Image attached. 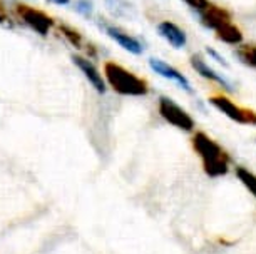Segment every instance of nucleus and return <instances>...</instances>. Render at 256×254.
<instances>
[{
    "label": "nucleus",
    "instance_id": "obj_1",
    "mask_svg": "<svg viewBox=\"0 0 256 254\" xmlns=\"http://www.w3.org/2000/svg\"><path fill=\"white\" fill-rule=\"evenodd\" d=\"M192 149L202 162V169L210 177L226 176L230 171V156L223 147L204 132H196L191 139Z\"/></svg>",
    "mask_w": 256,
    "mask_h": 254
},
{
    "label": "nucleus",
    "instance_id": "obj_2",
    "mask_svg": "<svg viewBox=\"0 0 256 254\" xmlns=\"http://www.w3.org/2000/svg\"><path fill=\"white\" fill-rule=\"evenodd\" d=\"M104 77L109 87L120 95L129 97H142L149 94V84L134 72L126 67L116 64V62H106L104 64Z\"/></svg>",
    "mask_w": 256,
    "mask_h": 254
},
{
    "label": "nucleus",
    "instance_id": "obj_3",
    "mask_svg": "<svg viewBox=\"0 0 256 254\" xmlns=\"http://www.w3.org/2000/svg\"><path fill=\"white\" fill-rule=\"evenodd\" d=\"M158 111H159V116L168 124H171L172 127L180 129V131H184V132L194 131V127H196L194 119H192L191 114L188 112L186 109H182L174 99L161 95L158 100Z\"/></svg>",
    "mask_w": 256,
    "mask_h": 254
},
{
    "label": "nucleus",
    "instance_id": "obj_4",
    "mask_svg": "<svg viewBox=\"0 0 256 254\" xmlns=\"http://www.w3.org/2000/svg\"><path fill=\"white\" fill-rule=\"evenodd\" d=\"M212 107L218 112H221L223 116L231 119L233 122L243 124V126H256V112L251 111V109L241 107L240 104H236L234 100H231L226 95L220 94V95H212V97L208 99Z\"/></svg>",
    "mask_w": 256,
    "mask_h": 254
},
{
    "label": "nucleus",
    "instance_id": "obj_5",
    "mask_svg": "<svg viewBox=\"0 0 256 254\" xmlns=\"http://www.w3.org/2000/svg\"><path fill=\"white\" fill-rule=\"evenodd\" d=\"M16 10H17V15L24 20V23H27V25L30 27L32 30H36L38 35L46 37L50 28L54 27V18L50 15H47L46 12L37 10V8L28 7V5H24V3H18Z\"/></svg>",
    "mask_w": 256,
    "mask_h": 254
},
{
    "label": "nucleus",
    "instance_id": "obj_6",
    "mask_svg": "<svg viewBox=\"0 0 256 254\" xmlns=\"http://www.w3.org/2000/svg\"><path fill=\"white\" fill-rule=\"evenodd\" d=\"M190 64L192 67V70H194L196 74L200 75V77L206 79V80H211V82H214L216 85H220V87L223 89V90H226V92H234V90H236L234 84L231 82V80L226 77V75L221 74V72H218L216 69H212V67L208 64V62L202 59L200 54L191 55Z\"/></svg>",
    "mask_w": 256,
    "mask_h": 254
},
{
    "label": "nucleus",
    "instance_id": "obj_7",
    "mask_svg": "<svg viewBox=\"0 0 256 254\" xmlns=\"http://www.w3.org/2000/svg\"><path fill=\"white\" fill-rule=\"evenodd\" d=\"M148 64H149V67H151V70L156 72L158 75H161L162 79H168V80L176 82L182 90H186L188 94L194 92L190 79H188L182 72L178 70L176 67H172L171 64H168V62H164L162 59H158V57H151V59L148 60Z\"/></svg>",
    "mask_w": 256,
    "mask_h": 254
},
{
    "label": "nucleus",
    "instance_id": "obj_8",
    "mask_svg": "<svg viewBox=\"0 0 256 254\" xmlns=\"http://www.w3.org/2000/svg\"><path fill=\"white\" fill-rule=\"evenodd\" d=\"M100 27L104 28L106 35H108L109 39H112L116 44H119L126 52H129V54H132V55H141L144 52V45L141 44V40L132 37L131 33L124 32L120 27L112 25V23H106V22L100 23Z\"/></svg>",
    "mask_w": 256,
    "mask_h": 254
},
{
    "label": "nucleus",
    "instance_id": "obj_9",
    "mask_svg": "<svg viewBox=\"0 0 256 254\" xmlns=\"http://www.w3.org/2000/svg\"><path fill=\"white\" fill-rule=\"evenodd\" d=\"M196 13H198V18H200L201 25L214 32L218 30L220 27L233 22L231 20V13L223 7L214 5V3H208V7H204L202 10H198Z\"/></svg>",
    "mask_w": 256,
    "mask_h": 254
},
{
    "label": "nucleus",
    "instance_id": "obj_10",
    "mask_svg": "<svg viewBox=\"0 0 256 254\" xmlns=\"http://www.w3.org/2000/svg\"><path fill=\"white\" fill-rule=\"evenodd\" d=\"M72 62L79 67V70L84 74V77L89 80V84L98 90L99 94H104L108 90V85H106V79L102 77V74L99 72L98 67L94 65V62L88 59V57L82 55H72Z\"/></svg>",
    "mask_w": 256,
    "mask_h": 254
},
{
    "label": "nucleus",
    "instance_id": "obj_11",
    "mask_svg": "<svg viewBox=\"0 0 256 254\" xmlns=\"http://www.w3.org/2000/svg\"><path fill=\"white\" fill-rule=\"evenodd\" d=\"M156 28H158L159 37H162V39L166 40L172 49L181 50L186 47L188 35H186V32L178 25V23L171 22V20H161L158 23Z\"/></svg>",
    "mask_w": 256,
    "mask_h": 254
},
{
    "label": "nucleus",
    "instance_id": "obj_12",
    "mask_svg": "<svg viewBox=\"0 0 256 254\" xmlns=\"http://www.w3.org/2000/svg\"><path fill=\"white\" fill-rule=\"evenodd\" d=\"M214 33H216V39H218L220 42H223V44H226V45H233V47L241 45L243 44V39H244L241 28L238 25H234L233 22L220 27Z\"/></svg>",
    "mask_w": 256,
    "mask_h": 254
},
{
    "label": "nucleus",
    "instance_id": "obj_13",
    "mask_svg": "<svg viewBox=\"0 0 256 254\" xmlns=\"http://www.w3.org/2000/svg\"><path fill=\"white\" fill-rule=\"evenodd\" d=\"M233 55L240 64L256 70V44H241L233 50Z\"/></svg>",
    "mask_w": 256,
    "mask_h": 254
},
{
    "label": "nucleus",
    "instance_id": "obj_14",
    "mask_svg": "<svg viewBox=\"0 0 256 254\" xmlns=\"http://www.w3.org/2000/svg\"><path fill=\"white\" fill-rule=\"evenodd\" d=\"M109 12L118 18H131L132 7L128 0H104Z\"/></svg>",
    "mask_w": 256,
    "mask_h": 254
},
{
    "label": "nucleus",
    "instance_id": "obj_15",
    "mask_svg": "<svg viewBox=\"0 0 256 254\" xmlns=\"http://www.w3.org/2000/svg\"><path fill=\"white\" fill-rule=\"evenodd\" d=\"M234 172H236V177H238L240 183L250 191V194H253L256 198V174H254V172H251L250 169L241 167V166L236 167Z\"/></svg>",
    "mask_w": 256,
    "mask_h": 254
},
{
    "label": "nucleus",
    "instance_id": "obj_16",
    "mask_svg": "<svg viewBox=\"0 0 256 254\" xmlns=\"http://www.w3.org/2000/svg\"><path fill=\"white\" fill-rule=\"evenodd\" d=\"M59 30L62 35L66 37L67 42H69L70 45H74L76 49H86V42H84V37H82V33L79 30H76V28H72L69 25H66V23H62L59 25Z\"/></svg>",
    "mask_w": 256,
    "mask_h": 254
},
{
    "label": "nucleus",
    "instance_id": "obj_17",
    "mask_svg": "<svg viewBox=\"0 0 256 254\" xmlns=\"http://www.w3.org/2000/svg\"><path fill=\"white\" fill-rule=\"evenodd\" d=\"M76 10L84 17H90L94 13V3L90 0H77Z\"/></svg>",
    "mask_w": 256,
    "mask_h": 254
},
{
    "label": "nucleus",
    "instance_id": "obj_18",
    "mask_svg": "<svg viewBox=\"0 0 256 254\" xmlns=\"http://www.w3.org/2000/svg\"><path fill=\"white\" fill-rule=\"evenodd\" d=\"M206 54L210 55V59H212V60H214V62H218L220 65H223L224 69H228V67H230V64H228V62H226V59H224L223 55L220 54L218 50H214V49H210V47H208V49H206Z\"/></svg>",
    "mask_w": 256,
    "mask_h": 254
},
{
    "label": "nucleus",
    "instance_id": "obj_19",
    "mask_svg": "<svg viewBox=\"0 0 256 254\" xmlns=\"http://www.w3.org/2000/svg\"><path fill=\"white\" fill-rule=\"evenodd\" d=\"M182 2L186 3V5H190L192 10L198 12V10H202L204 7H208V0H182Z\"/></svg>",
    "mask_w": 256,
    "mask_h": 254
},
{
    "label": "nucleus",
    "instance_id": "obj_20",
    "mask_svg": "<svg viewBox=\"0 0 256 254\" xmlns=\"http://www.w3.org/2000/svg\"><path fill=\"white\" fill-rule=\"evenodd\" d=\"M0 23H8V13L6 10V7H4V3H2V0H0Z\"/></svg>",
    "mask_w": 256,
    "mask_h": 254
},
{
    "label": "nucleus",
    "instance_id": "obj_21",
    "mask_svg": "<svg viewBox=\"0 0 256 254\" xmlns=\"http://www.w3.org/2000/svg\"><path fill=\"white\" fill-rule=\"evenodd\" d=\"M47 2L54 3V5H62V7H64V5H69L70 0H47Z\"/></svg>",
    "mask_w": 256,
    "mask_h": 254
}]
</instances>
